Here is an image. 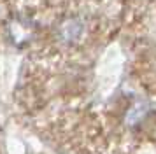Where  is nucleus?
Wrapping results in <instances>:
<instances>
[{
	"label": "nucleus",
	"mask_w": 156,
	"mask_h": 154,
	"mask_svg": "<svg viewBox=\"0 0 156 154\" xmlns=\"http://www.w3.org/2000/svg\"><path fill=\"white\" fill-rule=\"evenodd\" d=\"M65 28H67V32H63V37L67 40H74L81 33V25L79 23H74V21H70L69 25H65Z\"/></svg>",
	"instance_id": "nucleus-2"
},
{
	"label": "nucleus",
	"mask_w": 156,
	"mask_h": 154,
	"mask_svg": "<svg viewBox=\"0 0 156 154\" xmlns=\"http://www.w3.org/2000/svg\"><path fill=\"white\" fill-rule=\"evenodd\" d=\"M146 116V103H137L133 109H130L128 110V116H126V121L130 124H135V123H139L142 117Z\"/></svg>",
	"instance_id": "nucleus-1"
}]
</instances>
